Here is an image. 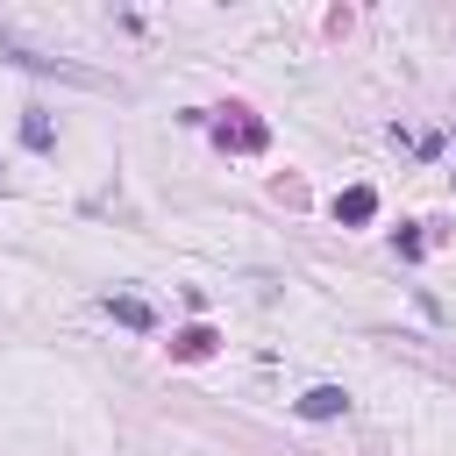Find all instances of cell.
Returning a JSON list of instances; mask_svg holds the SVG:
<instances>
[{"mask_svg": "<svg viewBox=\"0 0 456 456\" xmlns=\"http://www.w3.org/2000/svg\"><path fill=\"white\" fill-rule=\"evenodd\" d=\"M335 413H349V392H342V385H314V392H299V420H335Z\"/></svg>", "mask_w": 456, "mask_h": 456, "instance_id": "2", "label": "cell"}, {"mask_svg": "<svg viewBox=\"0 0 456 456\" xmlns=\"http://www.w3.org/2000/svg\"><path fill=\"white\" fill-rule=\"evenodd\" d=\"M21 142H28V150H50V114H43V107H28V121H21Z\"/></svg>", "mask_w": 456, "mask_h": 456, "instance_id": "7", "label": "cell"}, {"mask_svg": "<svg viewBox=\"0 0 456 456\" xmlns=\"http://www.w3.org/2000/svg\"><path fill=\"white\" fill-rule=\"evenodd\" d=\"M221 142L228 150H264V128L256 121H221Z\"/></svg>", "mask_w": 456, "mask_h": 456, "instance_id": "5", "label": "cell"}, {"mask_svg": "<svg viewBox=\"0 0 456 456\" xmlns=\"http://www.w3.org/2000/svg\"><path fill=\"white\" fill-rule=\"evenodd\" d=\"M0 57H7V64H21V71H64V78H86L78 64H64V57H43V50H28V43H21V36H7V28H0Z\"/></svg>", "mask_w": 456, "mask_h": 456, "instance_id": "1", "label": "cell"}, {"mask_svg": "<svg viewBox=\"0 0 456 456\" xmlns=\"http://www.w3.org/2000/svg\"><path fill=\"white\" fill-rule=\"evenodd\" d=\"M370 214H378V192H370V185H349V192L335 200V221H349V228H363Z\"/></svg>", "mask_w": 456, "mask_h": 456, "instance_id": "3", "label": "cell"}, {"mask_svg": "<svg viewBox=\"0 0 456 456\" xmlns=\"http://www.w3.org/2000/svg\"><path fill=\"white\" fill-rule=\"evenodd\" d=\"M171 349H178V356H185V363H200V356H207V349H214V328H185V335H178V342H171Z\"/></svg>", "mask_w": 456, "mask_h": 456, "instance_id": "6", "label": "cell"}, {"mask_svg": "<svg viewBox=\"0 0 456 456\" xmlns=\"http://www.w3.org/2000/svg\"><path fill=\"white\" fill-rule=\"evenodd\" d=\"M107 314H114L121 328H157V314H150V306H142L135 292H114V299H107Z\"/></svg>", "mask_w": 456, "mask_h": 456, "instance_id": "4", "label": "cell"}]
</instances>
